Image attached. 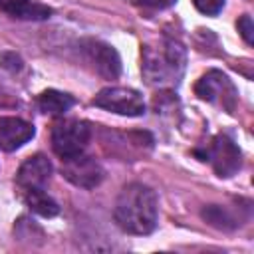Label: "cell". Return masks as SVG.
Segmentation results:
<instances>
[{"instance_id": "9c48e42d", "label": "cell", "mask_w": 254, "mask_h": 254, "mask_svg": "<svg viewBox=\"0 0 254 254\" xmlns=\"http://www.w3.org/2000/svg\"><path fill=\"white\" fill-rule=\"evenodd\" d=\"M52 175V163L48 157L44 155H34L28 161L22 163L18 175H16V183L22 190L28 189H44V185L48 183Z\"/></svg>"}, {"instance_id": "ba28073f", "label": "cell", "mask_w": 254, "mask_h": 254, "mask_svg": "<svg viewBox=\"0 0 254 254\" xmlns=\"http://www.w3.org/2000/svg\"><path fill=\"white\" fill-rule=\"evenodd\" d=\"M62 171H64V177L71 185L81 187V189H93L103 179L101 165L93 157H85L83 153H79L75 157H69V159H64Z\"/></svg>"}, {"instance_id": "8992f818", "label": "cell", "mask_w": 254, "mask_h": 254, "mask_svg": "<svg viewBox=\"0 0 254 254\" xmlns=\"http://www.w3.org/2000/svg\"><path fill=\"white\" fill-rule=\"evenodd\" d=\"M194 93L210 103H220L226 111L234 109L236 103V89L232 85V81L228 79L226 73L218 71V69H210L206 71L194 85Z\"/></svg>"}, {"instance_id": "e0dca14e", "label": "cell", "mask_w": 254, "mask_h": 254, "mask_svg": "<svg viewBox=\"0 0 254 254\" xmlns=\"http://www.w3.org/2000/svg\"><path fill=\"white\" fill-rule=\"evenodd\" d=\"M139 4L143 6H153V8H165V6H171L175 0H137Z\"/></svg>"}, {"instance_id": "6da1fadb", "label": "cell", "mask_w": 254, "mask_h": 254, "mask_svg": "<svg viewBox=\"0 0 254 254\" xmlns=\"http://www.w3.org/2000/svg\"><path fill=\"white\" fill-rule=\"evenodd\" d=\"M115 222L127 234H149L157 226V196L143 183H129L117 196Z\"/></svg>"}, {"instance_id": "5b68a950", "label": "cell", "mask_w": 254, "mask_h": 254, "mask_svg": "<svg viewBox=\"0 0 254 254\" xmlns=\"http://www.w3.org/2000/svg\"><path fill=\"white\" fill-rule=\"evenodd\" d=\"M93 105L127 117H139L145 113L143 95L131 87H105L93 97Z\"/></svg>"}, {"instance_id": "30bf717a", "label": "cell", "mask_w": 254, "mask_h": 254, "mask_svg": "<svg viewBox=\"0 0 254 254\" xmlns=\"http://www.w3.org/2000/svg\"><path fill=\"white\" fill-rule=\"evenodd\" d=\"M34 125L20 117H0V147L16 151L34 137Z\"/></svg>"}, {"instance_id": "5bb4252c", "label": "cell", "mask_w": 254, "mask_h": 254, "mask_svg": "<svg viewBox=\"0 0 254 254\" xmlns=\"http://www.w3.org/2000/svg\"><path fill=\"white\" fill-rule=\"evenodd\" d=\"M192 4L196 6L198 12H202L206 16H216L222 10L224 0H192Z\"/></svg>"}, {"instance_id": "4fadbf2b", "label": "cell", "mask_w": 254, "mask_h": 254, "mask_svg": "<svg viewBox=\"0 0 254 254\" xmlns=\"http://www.w3.org/2000/svg\"><path fill=\"white\" fill-rule=\"evenodd\" d=\"M71 105H73V97L64 93V91H58V89H48L38 99V107L50 115H62Z\"/></svg>"}, {"instance_id": "52a82bcc", "label": "cell", "mask_w": 254, "mask_h": 254, "mask_svg": "<svg viewBox=\"0 0 254 254\" xmlns=\"http://www.w3.org/2000/svg\"><path fill=\"white\" fill-rule=\"evenodd\" d=\"M81 52L85 54L87 62L95 67L99 75L105 79H115L121 73V60L119 54L115 52L113 46L99 42V40H83L81 42Z\"/></svg>"}, {"instance_id": "277c9868", "label": "cell", "mask_w": 254, "mask_h": 254, "mask_svg": "<svg viewBox=\"0 0 254 254\" xmlns=\"http://www.w3.org/2000/svg\"><path fill=\"white\" fill-rule=\"evenodd\" d=\"M196 155L202 159V161H208L214 169V173L218 177H232L240 165H242V153L240 149L236 147V143L226 137V135H216L204 149V153H198Z\"/></svg>"}, {"instance_id": "7a4b0ae2", "label": "cell", "mask_w": 254, "mask_h": 254, "mask_svg": "<svg viewBox=\"0 0 254 254\" xmlns=\"http://www.w3.org/2000/svg\"><path fill=\"white\" fill-rule=\"evenodd\" d=\"M185 67V50L177 42H165L159 50L145 48L143 73L151 83L177 81Z\"/></svg>"}, {"instance_id": "3957f363", "label": "cell", "mask_w": 254, "mask_h": 254, "mask_svg": "<svg viewBox=\"0 0 254 254\" xmlns=\"http://www.w3.org/2000/svg\"><path fill=\"white\" fill-rule=\"evenodd\" d=\"M89 137H91V129L85 121L64 119L58 121L52 129V149L64 161L83 153V149L89 143Z\"/></svg>"}, {"instance_id": "9a60e30c", "label": "cell", "mask_w": 254, "mask_h": 254, "mask_svg": "<svg viewBox=\"0 0 254 254\" xmlns=\"http://www.w3.org/2000/svg\"><path fill=\"white\" fill-rule=\"evenodd\" d=\"M238 32L246 40V44H254V24H252V18L248 14H244L238 20Z\"/></svg>"}, {"instance_id": "2e32d148", "label": "cell", "mask_w": 254, "mask_h": 254, "mask_svg": "<svg viewBox=\"0 0 254 254\" xmlns=\"http://www.w3.org/2000/svg\"><path fill=\"white\" fill-rule=\"evenodd\" d=\"M0 65L6 67V69H10V71H18L22 67V60L16 54H12V52H4L0 56Z\"/></svg>"}, {"instance_id": "7c38bea8", "label": "cell", "mask_w": 254, "mask_h": 254, "mask_svg": "<svg viewBox=\"0 0 254 254\" xmlns=\"http://www.w3.org/2000/svg\"><path fill=\"white\" fill-rule=\"evenodd\" d=\"M22 198H24L26 206H30V210H34L40 216L52 218V216H56L60 212L58 202L44 189H28V190H22Z\"/></svg>"}, {"instance_id": "8fae6325", "label": "cell", "mask_w": 254, "mask_h": 254, "mask_svg": "<svg viewBox=\"0 0 254 254\" xmlns=\"http://www.w3.org/2000/svg\"><path fill=\"white\" fill-rule=\"evenodd\" d=\"M0 10L12 18L22 20H46L50 18L52 10L32 0H0Z\"/></svg>"}]
</instances>
